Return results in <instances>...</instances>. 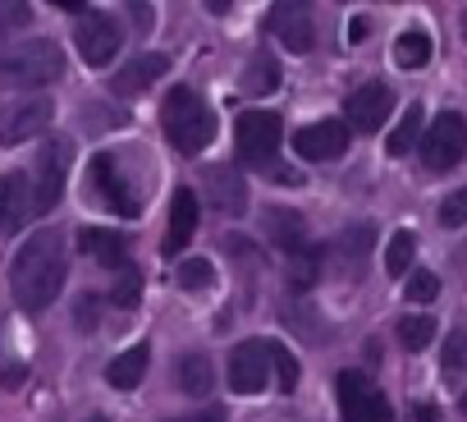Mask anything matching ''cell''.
Instances as JSON below:
<instances>
[{
	"instance_id": "obj_1",
	"label": "cell",
	"mask_w": 467,
	"mask_h": 422,
	"mask_svg": "<svg viewBox=\"0 0 467 422\" xmlns=\"http://www.w3.org/2000/svg\"><path fill=\"white\" fill-rule=\"evenodd\" d=\"M65 276H69V248H65V235L60 230H37L19 258H15V271H10V285H15V303L24 312H42L60 299L65 290Z\"/></svg>"
},
{
	"instance_id": "obj_2",
	"label": "cell",
	"mask_w": 467,
	"mask_h": 422,
	"mask_svg": "<svg viewBox=\"0 0 467 422\" xmlns=\"http://www.w3.org/2000/svg\"><path fill=\"white\" fill-rule=\"evenodd\" d=\"M161 129L165 138L174 142V152L183 156H197L215 142V111L192 92V88H174L165 101H161Z\"/></svg>"
},
{
	"instance_id": "obj_3",
	"label": "cell",
	"mask_w": 467,
	"mask_h": 422,
	"mask_svg": "<svg viewBox=\"0 0 467 422\" xmlns=\"http://www.w3.org/2000/svg\"><path fill=\"white\" fill-rule=\"evenodd\" d=\"M88 179H92V193L119 211V216H142V202L151 193V179L142 170H129V156H115V152H97L92 165H88Z\"/></svg>"
},
{
	"instance_id": "obj_4",
	"label": "cell",
	"mask_w": 467,
	"mask_h": 422,
	"mask_svg": "<svg viewBox=\"0 0 467 422\" xmlns=\"http://www.w3.org/2000/svg\"><path fill=\"white\" fill-rule=\"evenodd\" d=\"M65 74V51L56 42H24L15 51H0V88L5 92H33Z\"/></svg>"
},
{
	"instance_id": "obj_5",
	"label": "cell",
	"mask_w": 467,
	"mask_h": 422,
	"mask_svg": "<svg viewBox=\"0 0 467 422\" xmlns=\"http://www.w3.org/2000/svg\"><path fill=\"white\" fill-rule=\"evenodd\" d=\"M69 165H74V142L69 138H47L42 142V156H37V170H33V211H51L69 184Z\"/></svg>"
},
{
	"instance_id": "obj_6",
	"label": "cell",
	"mask_w": 467,
	"mask_h": 422,
	"mask_svg": "<svg viewBox=\"0 0 467 422\" xmlns=\"http://www.w3.org/2000/svg\"><path fill=\"white\" fill-rule=\"evenodd\" d=\"M467 156V120L462 115H453V111H444V115H435V124L421 133V161H426V170H453L458 161Z\"/></svg>"
},
{
	"instance_id": "obj_7",
	"label": "cell",
	"mask_w": 467,
	"mask_h": 422,
	"mask_svg": "<svg viewBox=\"0 0 467 422\" xmlns=\"http://www.w3.org/2000/svg\"><path fill=\"white\" fill-rule=\"evenodd\" d=\"M234 138H239V156L253 161V165H266L275 152H280V138H285V120L275 111H244L234 120Z\"/></svg>"
},
{
	"instance_id": "obj_8",
	"label": "cell",
	"mask_w": 467,
	"mask_h": 422,
	"mask_svg": "<svg viewBox=\"0 0 467 422\" xmlns=\"http://www.w3.org/2000/svg\"><path fill=\"white\" fill-rule=\"evenodd\" d=\"M51 115H56V106L42 92H28V97L10 101L5 111H0V147H24L28 138L47 133Z\"/></svg>"
},
{
	"instance_id": "obj_9",
	"label": "cell",
	"mask_w": 467,
	"mask_h": 422,
	"mask_svg": "<svg viewBox=\"0 0 467 422\" xmlns=\"http://www.w3.org/2000/svg\"><path fill=\"white\" fill-rule=\"evenodd\" d=\"M271 381V340H244L229 353V385L234 395H262Z\"/></svg>"
},
{
	"instance_id": "obj_10",
	"label": "cell",
	"mask_w": 467,
	"mask_h": 422,
	"mask_svg": "<svg viewBox=\"0 0 467 422\" xmlns=\"http://www.w3.org/2000/svg\"><path fill=\"white\" fill-rule=\"evenodd\" d=\"M74 42H78V56L92 69H106L119 56V47H124V28L115 19H106V15H83L78 28H74Z\"/></svg>"
},
{
	"instance_id": "obj_11",
	"label": "cell",
	"mask_w": 467,
	"mask_h": 422,
	"mask_svg": "<svg viewBox=\"0 0 467 422\" xmlns=\"http://www.w3.org/2000/svg\"><path fill=\"white\" fill-rule=\"evenodd\" d=\"M339 413L344 422H389V399L362 372H339Z\"/></svg>"
},
{
	"instance_id": "obj_12",
	"label": "cell",
	"mask_w": 467,
	"mask_h": 422,
	"mask_svg": "<svg viewBox=\"0 0 467 422\" xmlns=\"http://www.w3.org/2000/svg\"><path fill=\"white\" fill-rule=\"evenodd\" d=\"M389 111H394V92H389L385 83H362V88H353L348 101H344L348 129H358V133H376V129L389 120Z\"/></svg>"
},
{
	"instance_id": "obj_13",
	"label": "cell",
	"mask_w": 467,
	"mask_h": 422,
	"mask_svg": "<svg viewBox=\"0 0 467 422\" xmlns=\"http://www.w3.org/2000/svg\"><path fill=\"white\" fill-rule=\"evenodd\" d=\"M294 152L303 161H335L348 152V124L339 120H321V124H307L294 133Z\"/></svg>"
},
{
	"instance_id": "obj_14",
	"label": "cell",
	"mask_w": 467,
	"mask_h": 422,
	"mask_svg": "<svg viewBox=\"0 0 467 422\" xmlns=\"http://www.w3.org/2000/svg\"><path fill=\"white\" fill-rule=\"evenodd\" d=\"M28 216H33V184H28V170L0 174V235H15Z\"/></svg>"
},
{
	"instance_id": "obj_15",
	"label": "cell",
	"mask_w": 467,
	"mask_h": 422,
	"mask_svg": "<svg viewBox=\"0 0 467 422\" xmlns=\"http://www.w3.org/2000/svg\"><path fill=\"white\" fill-rule=\"evenodd\" d=\"M271 33L289 47V51H312L317 47V28H312V15H307V5H275L271 10Z\"/></svg>"
},
{
	"instance_id": "obj_16",
	"label": "cell",
	"mask_w": 467,
	"mask_h": 422,
	"mask_svg": "<svg viewBox=\"0 0 467 422\" xmlns=\"http://www.w3.org/2000/svg\"><path fill=\"white\" fill-rule=\"evenodd\" d=\"M206 197L215 202V211H224V216H244V211H248V184H244V174H234L229 165L206 170Z\"/></svg>"
},
{
	"instance_id": "obj_17",
	"label": "cell",
	"mask_w": 467,
	"mask_h": 422,
	"mask_svg": "<svg viewBox=\"0 0 467 422\" xmlns=\"http://www.w3.org/2000/svg\"><path fill=\"white\" fill-rule=\"evenodd\" d=\"M262 226H266V239H271L280 253L294 258L298 248H307V226H303L298 211H289V206H266Z\"/></svg>"
},
{
	"instance_id": "obj_18",
	"label": "cell",
	"mask_w": 467,
	"mask_h": 422,
	"mask_svg": "<svg viewBox=\"0 0 467 422\" xmlns=\"http://www.w3.org/2000/svg\"><path fill=\"white\" fill-rule=\"evenodd\" d=\"M170 74V56H161V51H147V56H138L133 65H124L119 74H115V97H133V92H142V88H151L156 79H165Z\"/></svg>"
},
{
	"instance_id": "obj_19",
	"label": "cell",
	"mask_w": 467,
	"mask_h": 422,
	"mask_svg": "<svg viewBox=\"0 0 467 422\" xmlns=\"http://www.w3.org/2000/svg\"><path fill=\"white\" fill-rule=\"evenodd\" d=\"M197 230V193L192 188H179L174 202H170V230H165V258H174L179 248H188Z\"/></svg>"
},
{
	"instance_id": "obj_20",
	"label": "cell",
	"mask_w": 467,
	"mask_h": 422,
	"mask_svg": "<svg viewBox=\"0 0 467 422\" xmlns=\"http://www.w3.org/2000/svg\"><path fill=\"white\" fill-rule=\"evenodd\" d=\"M78 248L101 267H129V239L119 230H78Z\"/></svg>"
},
{
	"instance_id": "obj_21",
	"label": "cell",
	"mask_w": 467,
	"mask_h": 422,
	"mask_svg": "<svg viewBox=\"0 0 467 422\" xmlns=\"http://www.w3.org/2000/svg\"><path fill=\"white\" fill-rule=\"evenodd\" d=\"M147 344H133V349H124L110 367H106V381L115 385V390H133V385H142V376H147Z\"/></svg>"
},
{
	"instance_id": "obj_22",
	"label": "cell",
	"mask_w": 467,
	"mask_h": 422,
	"mask_svg": "<svg viewBox=\"0 0 467 422\" xmlns=\"http://www.w3.org/2000/svg\"><path fill=\"white\" fill-rule=\"evenodd\" d=\"M431 56H435L431 33H421V28L399 33V42H394V65L399 69H421V65H431Z\"/></svg>"
},
{
	"instance_id": "obj_23",
	"label": "cell",
	"mask_w": 467,
	"mask_h": 422,
	"mask_svg": "<svg viewBox=\"0 0 467 422\" xmlns=\"http://www.w3.org/2000/svg\"><path fill=\"white\" fill-rule=\"evenodd\" d=\"M421 124H426V111H421V101H412V106L403 111V120L394 124V133L385 138V152H389V156H408V152L421 142Z\"/></svg>"
},
{
	"instance_id": "obj_24",
	"label": "cell",
	"mask_w": 467,
	"mask_h": 422,
	"mask_svg": "<svg viewBox=\"0 0 467 422\" xmlns=\"http://www.w3.org/2000/svg\"><path fill=\"white\" fill-rule=\"evenodd\" d=\"M174 376H179V390L183 395H211V385H215V367H211L206 353H183Z\"/></svg>"
},
{
	"instance_id": "obj_25",
	"label": "cell",
	"mask_w": 467,
	"mask_h": 422,
	"mask_svg": "<svg viewBox=\"0 0 467 422\" xmlns=\"http://www.w3.org/2000/svg\"><path fill=\"white\" fill-rule=\"evenodd\" d=\"M412 253H417V235H412V230H394L389 244H385V271H389V276H408Z\"/></svg>"
},
{
	"instance_id": "obj_26",
	"label": "cell",
	"mask_w": 467,
	"mask_h": 422,
	"mask_svg": "<svg viewBox=\"0 0 467 422\" xmlns=\"http://www.w3.org/2000/svg\"><path fill=\"white\" fill-rule=\"evenodd\" d=\"M244 88H248L253 97H262V92H275V88H280V65H275L271 56H257V60L244 69Z\"/></svg>"
},
{
	"instance_id": "obj_27",
	"label": "cell",
	"mask_w": 467,
	"mask_h": 422,
	"mask_svg": "<svg viewBox=\"0 0 467 422\" xmlns=\"http://www.w3.org/2000/svg\"><path fill=\"white\" fill-rule=\"evenodd\" d=\"M317 276H321V253H317V248H298V253L289 258V280H294V290H312Z\"/></svg>"
},
{
	"instance_id": "obj_28",
	"label": "cell",
	"mask_w": 467,
	"mask_h": 422,
	"mask_svg": "<svg viewBox=\"0 0 467 422\" xmlns=\"http://www.w3.org/2000/svg\"><path fill=\"white\" fill-rule=\"evenodd\" d=\"M179 285H183L188 294H206V290L215 285V267H211L206 258H188V262H179Z\"/></svg>"
},
{
	"instance_id": "obj_29",
	"label": "cell",
	"mask_w": 467,
	"mask_h": 422,
	"mask_svg": "<svg viewBox=\"0 0 467 422\" xmlns=\"http://www.w3.org/2000/svg\"><path fill=\"white\" fill-rule=\"evenodd\" d=\"M431 340H435V322H431V317H421V312H417V317H399V344H403V349L417 353V349H426Z\"/></svg>"
},
{
	"instance_id": "obj_30",
	"label": "cell",
	"mask_w": 467,
	"mask_h": 422,
	"mask_svg": "<svg viewBox=\"0 0 467 422\" xmlns=\"http://www.w3.org/2000/svg\"><path fill=\"white\" fill-rule=\"evenodd\" d=\"M371 239H376V230H371V226H353V230L339 239V253H344L353 267H362V262H367V253H371Z\"/></svg>"
},
{
	"instance_id": "obj_31",
	"label": "cell",
	"mask_w": 467,
	"mask_h": 422,
	"mask_svg": "<svg viewBox=\"0 0 467 422\" xmlns=\"http://www.w3.org/2000/svg\"><path fill=\"white\" fill-rule=\"evenodd\" d=\"M271 367H275V381H280L285 395H289V390L298 385V376H303V372H298V358H294L285 344H275V340H271Z\"/></svg>"
},
{
	"instance_id": "obj_32",
	"label": "cell",
	"mask_w": 467,
	"mask_h": 422,
	"mask_svg": "<svg viewBox=\"0 0 467 422\" xmlns=\"http://www.w3.org/2000/svg\"><path fill=\"white\" fill-rule=\"evenodd\" d=\"M138 299H142V276H138L133 267H124V276H119V285L110 290V303H115V308H133Z\"/></svg>"
},
{
	"instance_id": "obj_33",
	"label": "cell",
	"mask_w": 467,
	"mask_h": 422,
	"mask_svg": "<svg viewBox=\"0 0 467 422\" xmlns=\"http://www.w3.org/2000/svg\"><path fill=\"white\" fill-rule=\"evenodd\" d=\"M403 294H408V303H431V299L440 294L435 271H412V276H408V285H403Z\"/></svg>"
},
{
	"instance_id": "obj_34",
	"label": "cell",
	"mask_w": 467,
	"mask_h": 422,
	"mask_svg": "<svg viewBox=\"0 0 467 422\" xmlns=\"http://www.w3.org/2000/svg\"><path fill=\"white\" fill-rule=\"evenodd\" d=\"M440 226H444V230L467 226V188H462V193H449V197L440 202Z\"/></svg>"
},
{
	"instance_id": "obj_35",
	"label": "cell",
	"mask_w": 467,
	"mask_h": 422,
	"mask_svg": "<svg viewBox=\"0 0 467 422\" xmlns=\"http://www.w3.org/2000/svg\"><path fill=\"white\" fill-rule=\"evenodd\" d=\"M467 367V331H453L449 340H444V372L453 376V372H462Z\"/></svg>"
},
{
	"instance_id": "obj_36",
	"label": "cell",
	"mask_w": 467,
	"mask_h": 422,
	"mask_svg": "<svg viewBox=\"0 0 467 422\" xmlns=\"http://www.w3.org/2000/svg\"><path fill=\"white\" fill-rule=\"evenodd\" d=\"M28 24V5H15V0H0V37Z\"/></svg>"
},
{
	"instance_id": "obj_37",
	"label": "cell",
	"mask_w": 467,
	"mask_h": 422,
	"mask_svg": "<svg viewBox=\"0 0 467 422\" xmlns=\"http://www.w3.org/2000/svg\"><path fill=\"white\" fill-rule=\"evenodd\" d=\"M174 422H224L220 408H202V413H188V417H174Z\"/></svg>"
},
{
	"instance_id": "obj_38",
	"label": "cell",
	"mask_w": 467,
	"mask_h": 422,
	"mask_svg": "<svg viewBox=\"0 0 467 422\" xmlns=\"http://www.w3.org/2000/svg\"><path fill=\"white\" fill-rule=\"evenodd\" d=\"M367 33H371L367 19H353V24H348V42H367Z\"/></svg>"
},
{
	"instance_id": "obj_39",
	"label": "cell",
	"mask_w": 467,
	"mask_h": 422,
	"mask_svg": "<svg viewBox=\"0 0 467 422\" xmlns=\"http://www.w3.org/2000/svg\"><path fill=\"white\" fill-rule=\"evenodd\" d=\"M266 179H271V184H298L303 174H294V170H285V165H275V170H271Z\"/></svg>"
},
{
	"instance_id": "obj_40",
	"label": "cell",
	"mask_w": 467,
	"mask_h": 422,
	"mask_svg": "<svg viewBox=\"0 0 467 422\" xmlns=\"http://www.w3.org/2000/svg\"><path fill=\"white\" fill-rule=\"evenodd\" d=\"M462 37H467V10H462Z\"/></svg>"
}]
</instances>
